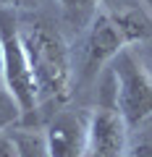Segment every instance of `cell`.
Wrapping results in <instances>:
<instances>
[{
  "label": "cell",
  "instance_id": "8992f818",
  "mask_svg": "<svg viewBox=\"0 0 152 157\" xmlns=\"http://www.w3.org/2000/svg\"><path fill=\"white\" fill-rule=\"evenodd\" d=\"M89 113L81 110H58L45 128L50 157H84Z\"/></svg>",
  "mask_w": 152,
  "mask_h": 157
},
{
  "label": "cell",
  "instance_id": "7c38bea8",
  "mask_svg": "<svg viewBox=\"0 0 152 157\" xmlns=\"http://www.w3.org/2000/svg\"><path fill=\"white\" fill-rule=\"evenodd\" d=\"M0 86H3V71H0Z\"/></svg>",
  "mask_w": 152,
  "mask_h": 157
},
{
  "label": "cell",
  "instance_id": "5b68a950",
  "mask_svg": "<svg viewBox=\"0 0 152 157\" xmlns=\"http://www.w3.org/2000/svg\"><path fill=\"white\" fill-rule=\"evenodd\" d=\"M129 155V126L123 123L118 107L100 102L89 110L84 157H126Z\"/></svg>",
  "mask_w": 152,
  "mask_h": 157
},
{
  "label": "cell",
  "instance_id": "6da1fadb",
  "mask_svg": "<svg viewBox=\"0 0 152 157\" xmlns=\"http://www.w3.org/2000/svg\"><path fill=\"white\" fill-rule=\"evenodd\" d=\"M21 42L32 66L40 105L66 102L73 92V60L60 29L45 18H29L21 21Z\"/></svg>",
  "mask_w": 152,
  "mask_h": 157
},
{
  "label": "cell",
  "instance_id": "8fae6325",
  "mask_svg": "<svg viewBox=\"0 0 152 157\" xmlns=\"http://www.w3.org/2000/svg\"><path fill=\"white\" fill-rule=\"evenodd\" d=\"M126 157H152V141H142V144H136L134 149H129Z\"/></svg>",
  "mask_w": 152,
  "mask_h": 157
},
{
  "label": "cell",
  "instance_id": "7a4b0ae2",
  "mask_svg": "<svg viewBox=\"0 0 152 157\" xmlns=\"http://www.w3.org/2000/svg\"><path fill=\"white\" fill-rule=\"evenodd\" d=\"M0 71H3V86L16 97L24 118L34 115L40 110V97L21 42V18L11 8H0Z\"/></svg>",
  "mask_w": 152,
  "mask_h": 157
},
{
  "label": "cell",
  "instance_id": "3957f363",
  "mask_svg": "<svg viewBox=\"0 0 152 157\" xmlns=\"http://www.w3.org/2000/svg\"><path fill=\"white\" fill-rule=\"evenodd\" d=\"M110 76L115 89L113 102L129 131L152 123V76L131 47H123L110 60Z\"/></svg>",
  "mask_w": 152,
  "mask_h": 157
},
{
  "label": "cell",
  "instance_id": "277c9868",
  "mask_svg": "<svg viewBox=\"0 0 152 157\" xmlns=\"http://www.w3.org/2000/svg\"><path fill=\"white\" fill-rule=\"evenodd\" d=\"M126 45H129V37H126L123 26H121V18L97 11V16L92 18V24L87 26L84 42H81L76 81H79V84L95 81L97 73H100V68L105 66V63H110Z\"/></svg>",
  "mask_w": 152,
  "mask_h": 157
},
{
  "label": "cell",
  "instance_id": "9c48e42d",
  "mask_svg": "<svg viewBox=\"0 0 152 157\" xmlns=\"http://www.w3.org/2000/svg\"><path fill=\"white\" fill-rule=\"evenodd\" d=\"M40 6V0H0V8H11V11H32Z\"/></svg>",
  "mask_w": 152,
  "mask_h": 157
},
{
  "label": "cell",
  "instance_id": "ba28073f",
  "mask_svg": "<svg viewBox=\"0 0 152 157\" xmlns=\"http://www.w3.org/2000/svg\"><path fill=\"white\" fill-rule=\"evenodd\" d=\"M58 3H60L63 18L76 32L87 29L92 24V18L97 16V11H100V0H58Z\"/></svg>",
  "mask_w": 152,
  "mask_h": 157
},
{
  "label": "cell",
  "instance_id": "30bf717a",
  "mask_svg": "<svg viewBox=\"0 0 152 157\" xmlns=\"http://www.w3.org/2000/svg\"><path fill=\"white\" fill-rule=\"evenodd\" d=\"M0 157H18L16 144H13V139H11V134H8V131H3V134H0Z\"/></svg>",
  "mask_w": 152,
  "mask_h": 157
},
{
  "label": "cell",
  "instance_id": "52a82bcc",
  "mask_svg": "<svg viewBox=\"0 0 152 157\" xmlns=\"http://www.w3.org/2000/svg\"><path fill=\"white\" fill-rule=\"evenodd\" d=\"M8 134H11L13 144H16L18 157H50L45 131H37V128H8Z\"/></svg>",
  "mask_w": 152,
  "mask_h": 157
}]
</instances>
